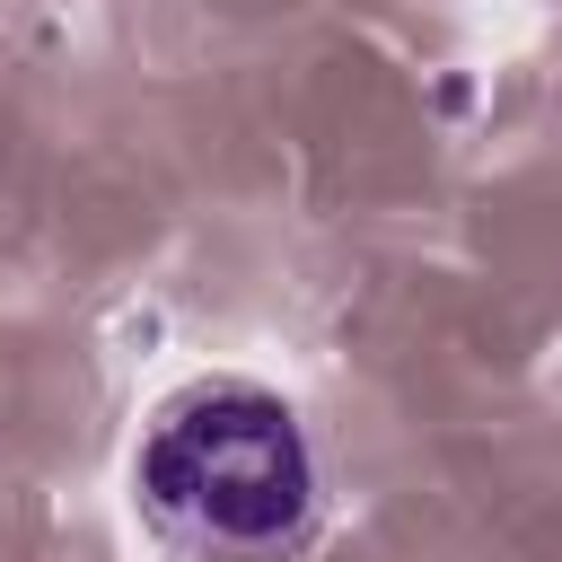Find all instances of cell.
Returning <instances> with one entry per match:
<instances>
[{
    "instance_id": "1",
    "label": "cell",
    "mask_w": 562,
    "mask_h": 562,
    "mask_svg": "<svg viewBox=\"0 0 562 562\" xmlns=\"http://www.w3.org/2000/svg\"><path fill=\"white\" fill-rule=\"evenodd\" d=\"M132 474L140 509L193 553L263 562L316 527V448L299 413L246 378H202L176 404H158Z\"/></svg>"
}]
</instances>
